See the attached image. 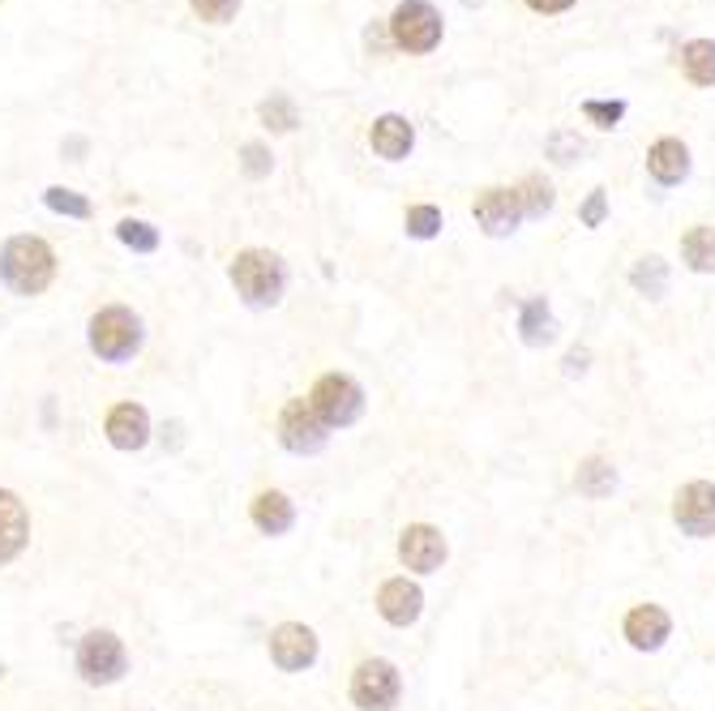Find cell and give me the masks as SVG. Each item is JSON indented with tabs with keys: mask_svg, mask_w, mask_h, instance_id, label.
Masks as SVG:
<instances>
[{
	"mask_svg": "<svg viewBox=\"0 0 715 711\" xmlns=\"http://www.w3.org/2000/svg\"><path fill=\"white\" fill-rule=\"evenodd\" d=\"M228 275H232V287H237L240 300L249 309H275L283 300V292H287V266L271 249H244V253H237Z\"/></svg>",
	"mask_w": 715,
	"mask_h": 711,
	"instance_id": "6da1fadb",
	"label": "cell"
},
{
	"mask_svg": "<svg viewBox=\"0 0 715 711\" xmlns=\"http://www.w3.org/2000/svg\"><path fill=\"white\" fill-rule=\"evenodd\" d=\"M56 275V253L40 237H13L0 249V278L18 296H40Z\"/></svg>",
	"mask_w": 715,
	"mask_h": 711,
	"instance_id": "7a4b0ae2",
	"label": "cell"
},
{
	"mask_svg": "<svg viewBox=\"0 0 715 711\" xmlns=\"http://www.w3.org/2000/svg\"><path fill=\"white\" fill-rule=\"evenodd\" d=\"M348 699H352L356 711H398V703H403V669L386 656H364L352 669Z\"/></svg>",
	"mask_w": 715,
	"mask_h": 711,
	"instance_id": "3957f363",
	"label": "cell"
},
{
	"mask_svg": "<svg viewBox=\"0 0 715 711\" xmlns=\"http://www.w3.org/2000/svg\"><path fill=\"white\" fill-rule=\"evenodd\" d=\"M309 403H314V412L326 420V429L334 434V429H352L356 425L360 416H364V407H369V395H364V386H360L352 373L330 369V373H321L318 382H314Z\"/></svg>",
	"mask_w": 715,
	"mask_h": 711,
	"instance_id": "277c9868",
	"label": "cell"
},
{
	"mask_svg": "<svg viewBox=\"0 0 715 711\" xmlns=\"http://www.w3.org/2000/svg\"><path fill=\"white\" fill-rule=\"evenodd\" d=\"M86 339H90V352L99 360L120 364V360H129L142 348V321H138V314H129L124 305H108V309H99L90 317Z\"/></svg>",
	"mask_w": 715,
	"mask_h": 711,
	"instance_id": "5b68a950",
	"label": "cell"
},
{
	"mask_svg": "<svg viewBox=\"0 0 715 711\" xmlns=\"http://www.w3.org/2000/svg\"><path fill=\"white\" fill-rule=\"evenodd\" d=\"M669 518L685 540H715V480H685L673 489Z\"/></svg>",
	"mask_w": 715,
	"mask_h": 711,
	"instance_id": "8992f818",
	"label": "cell"
},
{
	"mask_svg": "<svg viewBox=\"0 0 715 711\" xmlns=\"http://www.w3.org/2000/svg\"><path fill=\"white\" fill-rule=\"evenodd\" d=\"M395 554H398V566L411 579H429V575H438L441 566L450 561V540H446V532H441L438 523H407L398 532Z\"/></svg>",
	"mask_w": 715,
	"mask_h": 711,
	"instance_id": "52a82bcc",
	"label": "cell"
},
{
	"mask_svg": "<svg viewBox=\"0 0 715 711\" xmlns=\"http://www.w3.org/2000/svg\"><path fill=\"white\" fill-rule=\"evenodd\" d=\"M275 429H278V446H283L287 455H300V459H305V455H321L326 441H330V429H326V420L314 412L309 395L287 398L283 412H278Z\"/></svg>",
	"mask_w": 715,
	"mask_h": 711,
	"instance_id": "ba28073f",
	"label": "cell"
},
{
	"mask_svg": "<svg viewBox=\"0 0 715 711\" xmlns=\"http://www.w3.org/2000/svg\"><path fill=\"white\" fill-rule=\"evenodd\" d=\"M472 219L488 240H506L518 232V223L527 219L522 198H518V185H488L480 189L472 201Z\"/></svg>",
	"mask_w": 715,
	"mask_h": 711,
	"instance_id": "9c48e42d",
	"label": "cell"
},
{
	"mask_svg": "<svg viewBox=\"0 0 715 711\" xmlns=\"http://www.w3.org/2000/svg\"><path fill=\"white\" fill-rule=\"evenodd\" d=\"M373 609H377V617H382L386 626L411 631V626L425 617V588H420V579H411V575H391V579H382V583H377V595H373Z\"/></svg>",
	"mask_w": 715,
	"mask_h": 711,
	"instance_id": "30bf717a",
	"label": "cell"
},
{
	"mask_svg": "<svg viewBox=\"0 0 715 711\" xmlns=\"http://www.w3.org/2000/svg\"><path fill=\"white\" fill-rule=\"evenodd\" d=\"M622 638H626V647H635L642 656H656L673 638V613L664 604H656V600L630 604L626 617H622Z\"/></svg>",
	"mask_w": 715,
	"mask_h": 711,
	"instance_id": "8fae6325",
	"label": "cell"
},
{
	"mask_svg": "<svg viewBox=\"0 0 715 711\" xmlns=\"http://www.w3.org/2000/svg\"><path fill=\"white\" fill-rule=\"evenodd\" d=\"M129 669V656H124V643L112 631H90L78 647V672L81 681L90 686H112Z\"/></svg>",
	"mask_w": 715,
	"mask_h": 711,
	"instance_id": "7c38bea8",
	"label": "cell"
},
{
	"mask_svg": "<svg viewBox=\"0 0 715 711\" xmlns=\"http://www.w3.org/2000/svg\"><path fill=\"white\" fill-rule=\"evenodd\" d=\"M391 35L403 52H433L441 43V13L429 0H403L391 18Z\"/></svg>",
	"mask_w": 715,
	"mask_h": 711,
	"instance_id": "4fadbf2b",
	"label": "cell"
},
{
	"mask_svg": "<svg viewBox=\"0 0 715 711\" xmlns=\"http://www.w3.org/2000/svg\"><path fill=\"white\" fill-rule=\"evenodd\" d=\"M318 656H321V643L314 626H305V622H278L275 631H271V660H275V669L305 672L318 665Z\"/></svg>",
	"mask_w": 715,
	"mask_h": 711,
	"instance_id": "5bb4252c",
	"label": "cell"
},
{
	"mask_svg": "<svg viewBox=\"0 0 715 711\" xmlns=\"http://www.w3.org/2000/svg\"><path fill=\"white\" fill-rule=\"evenodd\" d=\"M515 335H518V343L531 348V352L553 348L557 335H561L557 314H553V300H549V296H527V300H518Z\"/></svg>",
	"mask_w": 715,
	"mask_h": 711,
	"instance_id": "9a60e30c",
	"label": "cell"
},
{
	"mask_svg": "<svg viewBox=\"0 0 715 711\" xmlns=\"http://www.w3.org/2000/svg\"><path fill=\"white\" fill-rule=\"evenodd\" d=\"M647 176L660 185V189H673L690 176V146L681 138H656L651 151H647Z\"/></svg>",
	"mask_w": 715,
	"mask_h": 711,
	"instance_id": "2e32d148",
	"label": "cell"
},
{
	"mask_svg": "<svg viewBox=\"0 0 715 711\" xmlns=\"http://www.w3.org/2000/svg\"><path fill=\"white\" fill-rule=\"evenodd\" d=\"M103 434L117 450H142L151 441V416L142 403H117L103 420Z\"/></svg>",
	"mask_w": 715,
	"mask_h": 711,
	"instance_id": "e0dca14e",
	"label": "cell"
},
{
	"mask_svg": "<svg viewBox=\"0 0 715 711\" xmlns=\"http://www.w3.org/2000/svg\"><path fill=\"white\" fill-rule=\"evenodd\" d=\"M31 540V514H26V502L9 489H0V566H9L13 557L26 549Z\"/></svg>",
	"mask_w": 715,
	"mask_h": 711,
	"instance_id": "ac0fdd59",
	"label": "cell"
},
{
	"mask_svg": "<svg viewBox=\"0 0 715 711\" xmlns=\"http://www.w3.org/2000/svg\"><path fill=\"white\" fill-rule=\"evenodd\" d=\"M249 518L262 536H287L296 527V502L283 493V489H262L253 502H249Z\"/></svg>",
	"mask_w": 715,
	"mask_h": 711,
	"instance_id": "d6986e66",
	"label": "cell"
},
{
	"mask_svg": "<svg viewBox=\"0 0 715 711\" xmlns=\"http://www.w3.org/2000/svg\"><path fill=\"white\" fill-rule=\"evenodd\" d=\"M369 146L386 158V163H398V158L411 155V146H416V129H411V120L407 117L386 112V117L373 120V129H369Z\"/></svg>",
	"mask_w": 715,
	"mask_h": 711,
	"instance_id": "ffe728a7",
	"label": "cell"
},
{
	"mask_svg": "<svg viewBox=\"0 0 715 711\" xmlns=\"http://www.w3.org/2000/svg\"><path fill=\"white\" fill-rule=\"evenodd\" d=\"M617 484H622V472H617L613 459H604V455H587V459H579V468H574V489H579V497H587V502H604V497L617 493Z\"/></svg>",
	"mask_w": 715,
	"mask_h": 711,
	"instance_id": "44dd1931",
	"label": "cell"
},
{
	"mask_svg": "<svg viewBox=\"0 0 715 711\" xmlns=\"http://www.w3.org/2000/svg\"><path fill=\"white\" fill-rule=\"evenodd\" d=\"M669 283H673V271H669V262L660 253H642L630 266V287L642 300H651V305H660L669 296Z\"/></svg>",
	"mask_w": 715,
	"mask_h": 711,
	"instance_id": "7402d4cb",
	"label": "cell"
},
{
	"mask_svg": "<svg viewBox=\"0 0 715 711\" xmlns=\"http://www.w3.org/2000/svg\"><path fill=\"white\" fill-rule=\"evenodd\" d=\"M681 266L694 275H715V223H694L681 237Z\"/></svg>",
	"mask_w": 715,
	"mask_h": 711,
	"instance_id": "603a6c76",
	"label": "cell"
},
{
	"mask_svg": "<svg viewBox=\"0 0 715 711\" xmlns=\"http://www.w3.org/2000/svg\"><path fill=\"white\" fill-rule=\"evenodd\" d=\"M681 69L694 86H715V43L690 40L681 47Z\"/></svg>",
	"mask_w": 715,
	"mask_h": 711,
	"instance_id": "cb8c5ba5",
	"label": "cell"
},
{
	"mask_svg": "<svg viewBox=\"0 0 715 711\" xmlns=\"http://www.w3.org/2000/svg\"><path fill=\"white\" fill-rule=\"evenodd\" d=\"M441 228H446V215H441V206H433V201H416L403 215V232L411 240H438Z\"/></svg>",
	"mask_w": 715,
	"mask_h": 711,
	"instance_id": "d4e9b609",
	"label": "cell"
},
{
	"mask_svg": "<svg viewBox=\"0 0 715 711\" xmlns=\"http://www.w3.org/2000/svg\"><path fill=\"white\" fill-rule=\"evenodd\" d=\"M518 198H522L527 219H544V215H553V206H557L553 185H549L540 172H531V176H522V181H518Z\"/></svg>",
	"mask_w": 715,
	"mask_h": 711,
	"instance_id": "484cf974",
	"label": "cell"
},
{
	"mask_svg": "<svg viewBox=\"0 0 715 711\" xmlns=\"http://www.w3.org/2000/svg\"><path fill=\"white\" fill-rule=\"evenodd\" d=\"M262 120H266V129H275V133H292L296 124H300V117H296V103L287 99V95H271L262 108Z\"/></svg>",
	"mask_w": 715,
	"mask_h": 711,
	"instance_id": "4316f807",
	"label": "cell"
},
{
	"mask_svg": "<svg viewBox=\"0 0 715 711\" xmlns=\"http://www.w3.org/2000/svg\"><path fill=\"white\" fill-rule=\"evenodd\" d=\"M117 237L124 240L129 249H138V253H155V249H160V232H155L151 223H138V219H120Z\"/></svg>",
	"mask_w": 715,
	"mask_h": 711,
	"instance_id": "83f0119b",
	"label": "cell"
},
{
	"mask_svg": "<svg viewBox=\"0 0 715 711\" xmlns=\"http://www.w3.org/2000/svg\"><path fill=\"white\" fill-rule=\"evenodd\" d=\"M43 201H47L56 215H69V219H90V201L81 198V194H74V189H61V185H52V189L43 194Z\"/></svg>",
	"mask_w": 715,
	"mask_h": 711,
	"instance_id": "f1b7e54d",
	"label": "cell"
},
{
	"mask_svg": "<svg viewBox=\"0 0 715 711\" xmlns=\"http://www.w3.org/2000/svg\"><path fill=\"white\" fill-rule=\"evenodd\" d=\"M583 117L592 120L596 129H617L622 117H626V103L622 99H587L583 103Z\"/></svg>",
	"mask_w": 715,
	"mask_h": 711,
	"instance_id": "f546056e",
	"label": "cell"
},
{
	"mask_svg": "<svg viewBox=\"0 0 715 711\" xmlns=\"http://www.w3.org/2000/svg\"><path fill=\"white\" fill-rule=\"evenodd\" d=\"M240 167H244V176H253V181L271 176V167H275L271 146H262V142H244V146H240Z\"/></svg>",
	"mask_w": 715,
	"mask_h": 711,
	"instance_id": "4dcf8cb0",
	"label": "cell"
},
{
	"mask_svg": "<svg viewBox=\"0 0 715 711\" xmlns=\"http://www.w3.org/2000/svg\"><path fill=\"white\" fill-rule=\"evenodd\" d=\"M604 219H608V189H592L579 206V223L583 228H604Z\"/></svg>",
	"mask_w": 715,
	"mask_h": 711,
	"instance_id": "1f68e13d",
	"label": "cell"
},
{
	"mask_svg": "<svg viewBox=\"0 0 715 711\" xmlns=\"http://www.w3.org/2000/svg\"><path fill=\"white\" fill-rule=\"evenodd\" d=\"M194 4V13H198L201 22H232L237 18V9H240V0H189Z\"/></svg>",
	"mask_w": 715,
	"mask_h": 711,
	"instance_id": "d6a6232c",
	"label": "cell"
},
{
	"mask_svg": "<svg viewBox=\"0 0 715 711\" xmlns=\"http://www.w3.org/2000/svg\"><path fill=\"white\" fill-rule=\"evenodd\" d=\"M579 155H583V138H579V133L561 129V133L549 138V158H557V163H574Z\"/></svg>",
	"mask_w": 715,
	"mask_h": 711,
	"instance_id": "836d02e7",
	"label": "cell"
},
{
	"mask_svg": "<svg viewBox=\"0 0 715 711\" xmlns=\"http://www.w3.org/2000/svg\"><path fill=\"white\" fill-rule=\"evenodd\" d=\"M592 360H596V356H592L587 343H574L570 352L561 356V373H565V378H587V373H592Z\"/></svg>",
	"mask_w": 715,
	"mask_h": 711,
	"instance_id": "e575fe53",
	"label": "cell"
},
{
	"mask_svg": "<svg viewBox=\"0 0 715 711\" xmlns=\"http://www.w3.org/2000/svg\"><path fill=\"white\" fill-rule=\"evenodd\" d=\"M527 4H531L536 13H565L574 0H527Z\"/></svg>",
	"mask_w": 715,
	"mask_h": 711,
	"instance_id": "d590c367",
	"label": "cell"
},
{
	"mask_svg": "<svg viewBox=\"0 0 715 711\" xmlns=\"http://www.w3.org/2000/svg\"><path fill=\"white\" fill-rule=\"evenodd\" d=\"M638 711H660V708H638Z\"/></svg>",
	"mask_w": 715,
	"mask_h": 711,
	"instance_id": "8d00e7d4",
	"label": "cell"
},
{
	"mask_svg": "<svg viewBox=\"0 0 715 711\" xmlns=\"http://www.w3.org/2000/svg\"><path fill=\"white\" fill-rule=\"evenodd\" d=\"M0 677H4V665H0Z\"/></svg>",
	"mask_w": 715,
	"mask_h": 711,
	"instance_id": "74e56055",
	"label": "cell"
}]
</instances>
